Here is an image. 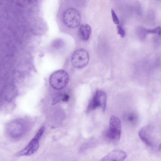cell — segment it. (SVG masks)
<instances>
[{
  "mask_svg": "<svg viewBox=\"0 0 161 161\" xmlns=\"http://www.w3.org/2000/svg\"><path fill=\"white\" fill-rule=\"evenodd\" d=\"M31 123L26 118H17L9 121L6 125L5 131L8 136L13 140L22 137L30 128Z\"/></svg>",
  "mask_w": 161,
  "mask_h": 161,
  "instance_id": "obj_1",
  "label": "cell"
},
{
  "mask_svg": "<svg viewBox=\"0 0 161 161\" xmlns=\"http://www.w3.org/2000/svg\"><path fill=\"white\" fill-rule=\"evenodd\" d=\"M121 130V123L119 119L115 116H112L109 120V128L106 133L107 139L111 143H117L120 139Z\"/></svg>",
  "mask_w": 161,
  "mask_h": 161,
  "instance_id": "obj_2",
  "label": "cell"
},
{
  "mask_svg": "<svg viewBox=\"0 0 161 161\" xmlns=\"http://www.w3.org/2000/svg\"><path fill=\"white\" fill-rule=\"evenodd\" d=\"M127 155L124 151L119 149L113 150L102 158L101 161H124L127 157Z\"/></svg>",
  "mask_w": 161,
  "mask_h": 161,
  "instance_id": "obj_8",
  "label": "cell"
},
{
  "mask_svg": "<svg viewBox=\"0 0 161 161\" xmlns=\"http://www.w3.org/2000/svg\"><path fill=\"white\" fill-rule=\"evenodd\" d=\"M89 56L87 51L84 49L80 48L73 54L71 62L73 66L77 69H81L88 64Z\"/></svg>",
  "mask_w": 161,
  "mask_h": 161,
  "instance_id": "obj_7",
  "label": "cell"
},
{
  "mask_svg": "<svg viewBox=\"0 0 161 161\" xmlns=\"http://www.w3.org/2000/svg\"><path fill=\"white\" fill-rule=\"evenodd\" d=\"M69 80V76L64 70L60 69L54 71L51 75L49 78L51 86L56 90L64 88L67 84Z\"/></svg>",
  "mask_w": 161,
  "mask_h": 161,
  "instance_id": "obj_4",
  "label": "cell"
},
{
  "mask_svg": "<svg viewBox=\"0 0 161 161\" xmlns=\"http://www.w3.org/2000/svg\"><path fill=\"white\" fill-rule=\"evenodd\" d=\"M158 150L159 151H161V143L160 144L158 148Z\"/></svg>",
  "mask_w": 161,
  "mask_h": 161,
  "instance_id": "obj_16",
  "label": "cell"
},
{
  "mask_svg": "<svg viewBox=\"0 0 161 161\" xmlns=\"http://www.w3.org/2000/svg\"><path fill=\"white\" fill-rule=\"evenodd\" d=\"M151 126L147 125L143 127L139 131L138 135L141 140L147 146H153L151 136Z\"/></svg>",
  "mask_w": 161,
  "mask_h": 161,
  "instance_id": "obj_9",
  "label": "cell"
},
{
  "mask_svg": "<svg viewBox=\"0 0 161 161\" xmlns=\"http://www.w3.org/2000/svg\"><path fill=\"white\" fill-rule=\"evenodd\" d=\"M117 27L118 30V33L120 36L121 37H124L125 34V30L120 25H117Z\"/></svg>",
  "mask_w": 161,
  "mask_h": 161,
  "instance_id": "obj_13",
  "label": "cell"
},
{
  "mask_svg": "<svg viewBox=\"0 0 161 161\" xmlns=\"http://www.w3.org/2000/svg\"><path fill=\"white\" fill-rule=\"evenodd\" d=\"M45 130V127L42 126L26 147L17 153L15 156L17 157L28 156L35 153L39 149V140L44 134Z\"/></svg>",
  "mask_w": 161,
  "mask_h": 161,
  "instance_id": "obj_3",
  "label": "cell"
},
{
  "mask_svg": "<svg viewBox=\"0 0 161 161\" xmlns=\"http://www.w3.org/2000/svg\"><path fill=\"white\" fill-rule=\"evenodd\" d=\"M111 13L112 19L114 23L117 25H118L119 23V19L114 10L112 9L111 10Z\"/></svg>",
  "mask_w": 161,
  "mask_h": 161,
  "instance_id": "obj_12",
  "label": "cell"
},
{
  "mask_svg": "<svg viewBox=\"0 0 161 161\" xmlns=\"http://www.w3.org/2000/svg\"><path fill=\"white\" fill-rule=\"evenodd\" d=\"M107 96L103 91L97 90L94 94L88 106L87 113L93 110L98 107L101 108L104 111L106 107Z\"/></svg>",
  "mask_w": 161,
  "mask_h": 161,
  "instance_id": "obj_6",
  "label": "cell"
},
{
  "mask_svg": "<svg viewBox=\"0 0 161 161\" xmlns=\"http://www.w3.org/2000/svg\"><path fill=\"white\" fill-rule=\"evenodd\" d=\"M69 96L66 94L62 95V100L63 102H67L68 101L69 99Z\"/></svg>",
  "mask_w": 161,
  "mask_h": 161,
  "instance_id": "obj_15",
  "label": "cell"
},
{
  "mask_svg": "<svg viewBox=\"0 0 161 161\" xmlns=\"http://www.w3.org/2000/svg\"><path fill=\"white\" fill-rule=\"evenodd\" d=\"M91 31V28L89 25L87 24L81 25L78 30L80 38L83 41H87L89 38Z\"/></svg>",
  "mask_w": 161,
  "mask_h": 161,
  "instance_id": "obj_10",
  "label": "cell"
},
{
  "mask_svg": "<svg viewBox=\"0 0 161 161\" xmlns=\"http://www.w3.org/2000/svg\"><path fill=\"white\" fill-rule=\"evenodd\" d=\"M62 18L64 24L71 28L77 27L81 20V16L79 11L74 8L66 9L63 13Z\"/></svg>",
  "mask_w": 161,
  "mask_h": 161,
  "instance_id": "obj_5",
  "label": "cell"
},
{
  "mask_svg": "<svg viewBox=\"0 0 161 161\" xmlns=\"http://www.w3.org/2000/svg\"><path fill=\"white\" fill-rule=\"evenodd\" d=\"M127 119L131 122H135L137 119L136 116L134 114H130L128 115Z\"/></svg>",
  "mask_w": 161,
  "mask_h": 161,
  "instance_id": "obj_14",
  "label": "cell"
},
{
  "mask_svg": "<svg viewBox=\"0 0 161 161\" xmlns=\"http://www.w3.org/2000/svg\"><path fill=\"white\" fill-rule=\"evenodd\" d=\"M142 30L145 33H154L161 35V27L158 26L153 29H143Z\"/></svg>",
  "mask_w": 161,
  "mask_h": 161,
  "instance_id": "obj_11",
  "label": "cell"
}]
</instances>
